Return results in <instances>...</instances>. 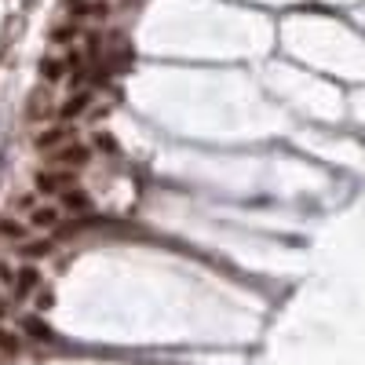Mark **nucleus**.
I'll return each mask as SVG.
<instances>
[{"label": "nucleus", "mask_w": 365, "mask_h": 365, "mask_svg": "<svg viewBox=\"0 0 365 365\" xmlns=\"http://www.w3.org/2000/svg\"><path fill=\"white\" fill-rule=\"evenodd\" d=\"M58 117V106H55V96H51V84H34L26 96V120H34V125H41V120H51Z\"/></svg>", "instance_id": "f257e3e1"}, {"label": "nucleus", "mask_w": 365, "mask_h": 365, "mask_svg": "<svg viewBox=\"0 0 365 365\" xmlns=\"http://www.w3.org/2000/svg\"><path fill=\"white\" fill-rule=\"evenodd\" d=\"M34 187H37V194H51V197H58V194H66V190L77 187V172H73V168H51V165H48V168L37 172Z\"/></svg>", "instance_id": "f03ea898"}, {"label": "nucleus", "mask_w": 365, "mask_h": 365, "mask_svg": "<svg viewBox=\"0 0 365 365\" xmlns=\"http://www.w3.org/2000/svg\"><path fill=\"white\" fill-rule=\"evenodd\" d=\"M91 154H96V150H91L88 143H81V139H70L66 146H58V150H51L48 154V165H55V168H84L88 161H91Z\"/></svg>", "instance_id": "7ed1b4c3"}, {"label": "nucleus", "mask_w": 365, "mask_h": 365, "mask_svg": "<svg viewBox=\"0 0 365 365\" xmlns=\"http://www.w3.org/2000/svg\"><path fill=\"white\" fill-rule=\"evenodd\" d=\"M41 289V270L34 263H26L15 270V282H11V299H29Z\"/></svg>", "instance_id": "20e7f679"}, {"label": "nucleus", "mask_w": 365, "mask_h": 365, "mask_svg": "<svg viewBox=\"0 0 365 365\" xmlns=\"http://www.w3.org/2000/svg\"><path fill=\"white\" fill-rule=\"evenodd\" d=\"M70 139H73V128H70V125H51V128H41V132H37L34 146L41 150V154H51V150L66 146Z\"/></svg>", "instance_id": "39448f33"}, {"label": "nucleus", "mask_w": 365, "mask_h": 365, "mask_svg": "<svg viewBox=\"0 0 365 365\" xmlns=\"http://www.w3.org/2000/svg\"><path fill=\"white\" fill-rule=\"evenodd\" d=\"M58 208L73 212V216H91V212H96V201H91L88 190L73 187V190H66V194H58Z\"/></svg>", "instance_id": "423d86ee"}, {"label": "nucleus", "mask_w": 365, "mask_h": 365, "mask_svg": "<svg viewBox=\"0 0 365 365\" xmlns=\"http://www.w3.org/2000/svg\"><path fill=\"white\" fill-rule=\"evenodd\" d=\"M63 227V208L58 205H37L29 212V230H55Z\"/></svg>", "instance_id": "0eeeda50"}, {"label": "nucleus", "mask_w": 365, "mask_h": 365, "mask_svg": "<svg viewBox=\"0 0 365 365\" xmlns=\"http://www.w3.org/2000/svg\"><path fill=\"white\" fill-rule=\"evenodd\" d=\"M88 110H91V91H73L66 103H58V120H63V125H70V120L84 117Z\"/></svg>", "instance_id": "6e6552de"}, {"label": "nucleus", "mask_w": 365, "mask_h": 365, "mask_svg": "<svg viewBox=\"0 0 365 365\" xmlns=\"http://www.w3.org/2000/svg\"><path fill=\"white\" fill-rule=\"evenodd\" d=\"M37 73H41V81L44 84H58V81H63L66 73H70V66H66V58H58V55H44L41 58V63H37Z\"/></svg>", "instance_id": "1a4fd4ad"}, {"label": "nucleus", "mask_w": 365, "mask_h": 365, "mask_svg": "<svg viewBox=\"0 0 365 365\" xmlns=\"http://www.w3.org/2000/svg\"><path fill=\"white\" fill-rule=\"evenodd\" d=\"M29 223H19L15 216H0V241H11V245H22V241H29Z\"/></svg>", "instance_id": "9d476101"}, {"label": "nucleus", "mask_w": 365, "mask_h": 365, "mask_svg": "<svg viewBox=\"0 0 365 365\" xmlns=\"http://www.w3.org/2000/svg\"><path fill=\"white\" fill-rule=\"evenodd\" d=\"M22 351H26L22 332H15V329H4V325H0V358L15 361V358H22Z\"/></svg>", "instance_id": "9b49d317"}, {"label": "nucleus", "mask_w": 365, "mask_h": 365, "mask_svg": "<svg viewBox=\"0 0 365 365\" xmlns=\"http://www.w3.org/2000/svg\"><path fill=\"white\" fill-rule=\"evenodd\" d=\"M22 336L41 340V344H51V340H55V332L41 322V314H26V318H22Z\"/></svg>", "instance_id": "f8f14e48"}, {"label": "nucleus", "mask_w": 365, "mask_h": 365, "mask_svg": "<svg viewBox=\"0 0 365 365\" xmlns=\"http://www.w3.org/2000/svg\"><path fill=\"white\" fill-rule=\"evenodd\" d=\"M19 252H22L26 259H44V256L55 252V237H44V241H22Z\"/></svg>", "instance_id": "ddd939ff"}, {"label": "nucleus", "mask_w": 365, "mask_h": 365, "mask_svg": "<svg viewBox=\"0 0 365 365\" xmlns=\"http://www.w3.org/2000/svg\"><path fill=\"white\" fill-rule=\"evenodd\" d=\"M77 19H106L110 15V0H84V4L73 8Z\"/></svg>", "instance_id": "4468645a"}, {"label": "nucleus", "mask_w": 365, "mask_h": 365, "mask_svg": "<svg viewBox=\"0 0 365 365\" xmlns=\"http://www.w3.org/2000/svg\"><path fill=\"white\" fill-rule=\"evenodd\" d=\"M48 37H51V44H70L73 37H81V22H63V26H55Z\"/></svg>", "instance_id": "2eb2a0df"}, {"label": "nucleus", "mask_w": 365, "mask_h": 365, "mask_svg": "<svg viewBox=\"0 0 365 365\" xmlns=\"http://www.w3.org/2000/svg\"><path fill=\"white\" fill-rule=\"evenodd\" d=\"M91 150H103V154H113L117 143H113V135H110V132H96V143H91Z\"/></svg>", "instance_id": "dca6fc26"}, {"label": "nucleus", "mask_w": 365, "mask_h": 365, "mask_svg": "<svg viewBox=\"0 0 365 365\" xmlns=\"http://www.w3.org/2000/svg\"><path fill=\"white\" fill-rule=\"evenodd\" d=\"M15 208H19V212H34V208H37V194H34V190L19 194V197H15Z\"/></svg>", "instance_id": "f3484780"}, {"label": "nucleus", "mask_w": 365, "mask_h": 365, "mask_svg": "<svg viewBox=\"0 0 365 365\" xmlns=\"http://www.w3.org/2000/svg\"><path fill=\"white\" fill-rule=\"evenodd\" d=\"M51 303H55V296H51L48 289H37V307H41V311H48Z\"/></svg>", "instance_id": "a211bd4d"}, {"label": "nucleus", "mask_w": 365, "mask_h": 365, "mask_svg": "<svg viewBox=\"0 0 365 365\" xmlns=\"http://www.w3.org/2000/svg\"><path fill=\"white\" fill-rule=\"evenodd\" d=\"M0 282H4V285H11V282H15V270H11L4 259H0Z\"/></svg>", "instance_id": "6ab92c4d"}, {"label": "nucleus", "mask_w": 365, "mask_h": 365, "mask_svg": "<svg viewBox=\"0 0 365 365\" xmlns=\"http://www.w3.org/2000/svg\"><path fill=\"white\" fill-rule=\"evenodd\" d=\"M8 314H11V299H8L4 292H0V322H4Z\"/></svg>", "instance_id": "aec40b11"}]
</instances>
